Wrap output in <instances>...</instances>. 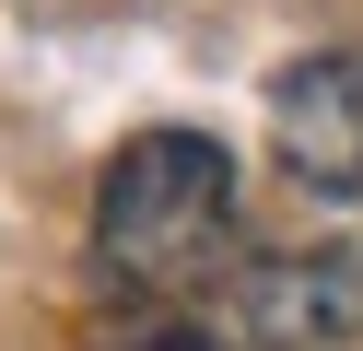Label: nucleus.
<instances>
[{"instance_id": "1", "label": "nucleus", "mask_w": 363, "mask_h": 351, "mask_svg": "<svg viewBox=\"0 0 363 351\" xmlns=\"http://www.w3.org/2000/svg\"><path fill=\"white\" fill-rule=\"evenodd\" d=\"M94 257L118 293H211L235 281V152L211 129L118 140L94 187Z\"/></svg>"}, {"instance_id": "2", "label": "nucleus", "mask_w": 363, "mask_h": 351, "mask_svg": "<svg viewBox=\"0 0 363 351\" xmlns=\"http://www.w3.org/2000/svg\"><path fill=\"white\" fill-rule=\"evenodd\" d=\"M223 304H235V351H340V340H363V257L352 246L246 257L223 281Z\"/></svg>"}, {"instance_id": "3", "label": "nucleus", "mask_w": 363, "mask_h": 351, "mask_svg": "<svg viewBox=\"0 0 363 351\" xmlns=\"http://www.w3.org/2000/svg\"><path fill=\"white\" fill-rule=\"evenodd\" d=\"M269 152L316 199H363V47H305L269 82Z\"/></svg>"}, {"instance_id": "4", "label": "nucleus", "mask_w": 363, "mask_h": 351, "mask_svg": "<svg viewBox=\"0 0 363 351\" xmlns=\"http://www.w3.org/2000/svg\"><path fill=\"white\" fill-rule=\"evenodd\" d=\"M106 351H235V340H211V328H129V340H106Z\"/></svg>"}]
</instances>
